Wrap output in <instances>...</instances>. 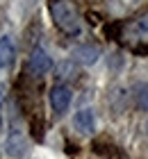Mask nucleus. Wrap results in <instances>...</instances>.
<instances>
[{
    "label": "nucleus",
    "mask_w": 148,
    "mask_h": 159,
    "mask_svg": "<svg viewBox=\"0 0 148 159\" xmlns=\"http://www.w3.org/2000/svg\"><path fill=\"white\" fill-rule=\"evenodd\" d=\"M48 9H50V16H53L55 25L59 32L69 34V37H78L82 25H80V16L75 11V7L66 0H50L48 2Z\"/></svg>",
    "instance_id": "f257e3e1"
},
{
    "label": "nucleus",
    "mask_w": 148,
    "mask_h": 159,
    "mask_svg": "<svg viewBox=\"0 0 148 159\" xmlns=\"http://www.w3.org/2000/svg\"><path fill=\"white\" fill-rule=\"evenodd\" d=\"M118 41L128 43V46H132V48L148 43V11L130 18L128 23H123L121 32H118Z\"/></svg>",
    "instance_id": "f03ea898"
},
{
    "label": "nucleus",
    "mask_w": 148,
    "mask_h": 159,
    "mask_svg": "<svg viewBox=\"0 0 148 159\" xmlns=\"http://www.w3.org/2000/svg\"><path fill=\"white\" fill-rule=\"evenodd\" d=\"M5 150L7 155L14 157V159H23L27 152H30V141L23 132H18V129H14V132L7 136V143H5Z\"/></svg>",
    "instance_id": "7ed1b4c3"
},
{
    "label": "nucleus",
    "mask_w": 148,
    "mask_h": 159,
    "mask_svg": "<svg viewBox=\"0 0 148 159\" xmlns=\"http://www.w3.org/2000/svg\"><path fill=\"white\" fill-rule=\"evenodd\" d=\"M71 98H73V93L66 84H55L53 89H50V107H53L57 114H64L69 109Z\"/></svg>",
    "instance_id": "20e7f679"
},
{
    "label": "nucleus",
    "mask_w": 148,
    "mask_h": 159,
    "mask_svg": "<svg viewBox=\"0 0 148 159\" xmlns=\"http://www.w3.org/2000/svg\"><path fill=\"white\" fill-rule=\"evenodd\" d=\"M50 66H53L50 55L43 48H34L32 55H30V61H27L30 73H32V75H43V73H48V70H50Z\"/></svg>",
    "instance_id": "39448f33"
},
{
    "label": "nucleus",
    "mask_w": 148,
    "mask_h": 159,
    "mask_svg": "<svg viewBox=\"0 0 148 159\" xmlns=\"http://www.w3.org/2000/svg\"><path fill=\"white\" fill-rule=\"evenodd\" d=\"M73 125L80 134H93L96 129V118L91 109H80L75 116H73Z\"/></svg>",
    "instance_id": "423d86ee"
},
{
    "label": "nucleus",
    "mask_w": 148,
    "mask_h": 159,
    "mask_svg": "<svg viewBox=\"0 0 148 159\" xmlns=\"http://www.w3.org/2000/svg\"><path fill=\"white\" fill-rule=\"evenodd\" d=\"M73 57L80 61V64H93L96 59L100 57V48L98 46H78L75 50H73Z\"/></svg>",
    "instance_id": "0eeeda50"
},
{
    "label": "nucleus",
    "mask_w": 148,
    "mask_h": 159,
    "mask_svg": "<svg viewBox=\"0 0 148 159\" xmlns=\"http://www.w3.org/2000/svg\"><path fill=\"white\" fill-rule=\"evenodd\" d=\"M14 55H16V48H14L12 37H2L0 39V68L9 66V64L14 61Z\"/></svg>",
    "instance_id": "6e6552de"
},
{
    "label": "nucleus",
    "mask_w": 148,
    "mask_h": 159,
    "mask_svg": "<svg viewBox=\"0 0 148 159\" xmlns=\"http://www.w3.org/2000/svg\"><path fill=\"white\" fill-rule=\"evenodd\" d=\"M135 100H137L139 109L148 111V84H139V86H135Z\"/></svg>",
    "instance_id": "1a4fd4ad"
},
{
    "label": "nucleus",
    "mask_w": 148,
    "mask_h": 159,
    "mask_svg": "<svg viewBox=\"0 0 148 159\" xmlns=\"http://www.w3.org/2000/svg\"><path fill=\"white\" fill-rule=\"evenodd\" d=\"M2 91H5V89L0 86V107H2Z\"/></svg>",
    "instance_id": "9d476101"
}]
</instances>
